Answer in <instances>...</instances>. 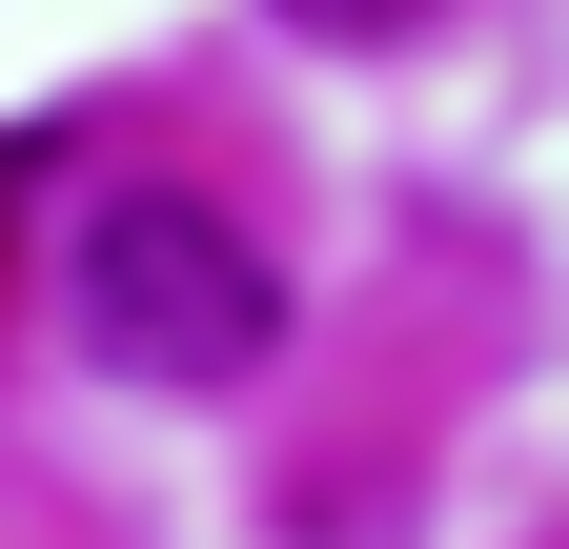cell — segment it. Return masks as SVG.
<instances>
[{
  "mask_svg": "<svg viewBox=\"0 0 569 549\" xmlns=\"http://www.w3.org/2000/svg\"><path fill=\"white\" fill-rule=\"evenodd\" d=\"M264 21H306V41H407L427 0H264Z\"/></svg>",
  "mask_w": 569,
  "mask_h": 549,
  "instance_id": "7a4b0ae2",
  "label": "cell"
},
{
  "mask_svg": "<svg viewBox=\"0 0 569 549\" xmlns=\"http://www.w3.org/2000/svg\"><path fill=\"white\" fill-rule=\"evenodd\" d=\"M61 326H82V367H122V387H244L284 347V286H264V244L203 183H102L82 224H61Z\"/></svg>",
  "mask_w": 569,
  "mask_h": 549,
  "instance_id": "6da1fadb",
  "label": "cell"
}]
</instances>
